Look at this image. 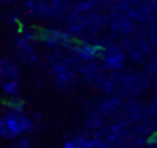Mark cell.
Returning <instances> with one entry per match:
<instances>
[{"instance_id": "obj_1", "label": "cell", "mask_w": 157, "mask_h": 148, "mask_svg": "<svg viewBox=\"0 0 157 148\" xmlns=\"http://www.w3.org/2000/svg\"><path fill=\"white\" fill-rule=\"evenodd\" d=\"M34 128V121L24 114L9 113L0 118V136L5 140H15L22 133H27Z\"/></svg>"}, {"instance_id": "obj_2", "label": "cell", "mask_w": 157, "mask_h": 148, "mask_svg": "<svg viewBox=\"0 0 157 148\" xmlns=\"http://www.w3.org/2000/svg\"><path fill=\"white\" fill-rule=\"evenodd\" d=\"M54 74H56V84L61 89H68L76 83V76L71 71V67L66 62H58L54 64Z\"/></svg>"}, {"instance_id": "obj_3", "label": "cell", "mask_w": 157, "mask_h": 148, "mask_svg": "<svg viewBox=\"0 0 157 148\" xmlns=\"http://www.w3.org/2000/svg\"><path fill=\"white\" fill-rule=\"evenodd\" d=\"M39 39H42L48 46H64V44H69L71 37L68 34L61 32V30H52V29H48V30H42L39 34Z\"/></svg>"}, {"instance_id": "obj_4", "label": "cell", "mask_w": 157, "mask_h": 148, "mask_svg": "<svg viewBox=\"0 0 157 148\" xmlns=\"http://www.w3.org/2000/svg\"><path fill=\"white\" fill-rule=\"evenodd\" d=\"M19 76H21V71H19L17 64L12 62L10 59L0 57V79H2V83L4 81H17Z\"/></svg>"}, {"instance_id": "obj_5", "label": "cell", "mask_w": 157, "mask_h": 148, "mask_svg": "<svg viewBox=\"0 0 157 148\" xmlns=\"http://www.w3.org/2000/svg\"><path fill=\"white\" fill-rule=\"evenodd\" d=\"M106 69H122L123 64H125V54L120 52V50H113V52H108L105 56V61H103Z\"/></svg>"}, {"instance_id": "obj_6", "label": "cell", "mask_w": 157, "mask_h": 148, "mask_svg": "<svg viewBox=\"0 0 157 148\" xmlns=\"http://www.w3.org/2000/svg\"><path fill=\"white\" fill-rule=\"evenodd\" d=\"M75 50L83 61H93V59H96V57L100 56V52H101L100 47L91 46V44H79V46H76Z\"/></svg>"}, {"instance_id": "obj_7", "label": "cell", "mask_w": 157, "mask_h": 148, "mask_svg": "<svg viewBox=\"0 0 157 148\" xmlns=\"http://www.w3.org/2000/svg\"><path fill=\"white\" fill-rule=\"evenodd\" d=\"M2 89H4V93L9 94L10 98H15L21 93V84H19V81H4V83H2Z\"/></svg>"}, {"instance_id": "obj_8", "label": "cell", "mask_w": 157, "mask_h": 148, "mask_svg": "<svg viewBox=\"0 0 157 148\" xmlns=\"http://www.w3.org/2000/svg\"><path fill=\"white\" fill-rule=\"evenodd\" d=\"M113 29L117 30V32H120V34H128V32H132V29H133V24L130 22L128 19H118L115 24H113Z\"/></svg>"}, {"instance_id": "obj_9", "label": "cell", "mask_w": 157, "mask_h": 148, "mask_svg": "<svg viewBox=\"0 0 157 148\" xmlns=\"http://www.w3.org/2000/svg\"><path fill=\"white\" fill-rule=\"evenodd\" d=\"M9 108H10V113L22 114V111H24V101H22L19 96L10 98V99H9Z\"/></svg>"}, {"instance_id": "obj_10", "label": "cell", "mask_w": 157, "mask_h": 148, "mask_svg": "<svg viewBox=\"0 0 157 148\" xmlns=\"http://www.w3.org/2000/svg\"><path fill=\"white\" fill-rule=\"evenodd\" d=\"M75 143L78 145V148H96V140L88 136H78L75 140Z\"/></svg>"}, {"instance_id": "obj_11", "label": "cell", "mask_w": 157, "mask_h": 148, "mask_svg": "<svg viewBox=\"0 0 157 148\" xmlns=\"http://www.w3.org/2000/svg\"><path fill=\"white\" fill-rule=\"evenodd\" d=\"M118 106H120V101L118 99H108L105 104H103V111L105 113H108V114H112V113H117V109H118Z\"/></svg>"}, {"instance_id": "obj_12", "label": "cell", "mask_w": 157, "mask_h": 148, "mask_svg": "<svg viewBox=\"0 0 157 148\" xmlns=\"http://www.w3.org/2000/svg\"><path fill=\"white\" fill-rule=\"evenodd\" d=\"M12 148H32V143L27 140V138H21V140H17L14 145H12Z\"/></svg>"}, {"instance_id": "obj_13", "label": "cell", "mask_w": 157, "mask_h": 148, "mask_svg": "<svg viewBox=\"0 0 157 148\" xmlns=\"http://www.w3.org/2000/svg\"><path fill=\"white\" fill-rule=\"evenodd\" d=\"M63 148H78V145L75 143V140H68L64 145H63Z\"/></svg>"}, {"instance_id": "obj_14", "label": "cell", "mask_w": 157, "mask_h": 148, "mask_svg": "<svg viewBox=\"0 0 157 148\" xmlns=\"http://www.w3.org/2000/svg\"><path fill=\"white\" fill-rule=\"evenodd\" d=\"M17 0H0V5H9V3H14Z\"/></svg>"}, {"instance_id": "obj_15", "label": "cell", "mask_w": 157, "mask_h": 148, "mask_svg": "<svg viewBox=\"0 0 157 148\" xmlns=\"http://www.w3.org/2000/svg\"><path fill=\"white\" fill-rule=\"evenodd\" d=\"M59 2H71V0H59Z\"/></svg>"}, {"instance_id": "obj_16", "label": "cell", "mask_w": 157, "mask_h": 148, "mask_svg": "<svg viewBox=\"0 0 157 148\" xmlns=\"http://www.w3.org/2000/svg\"><path fill=\"white\" fill-rule=\"evenodd\" d=\"M0 148H2V146H0Z\"/></svg>"}]
</instances>
